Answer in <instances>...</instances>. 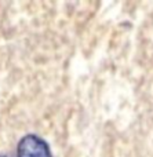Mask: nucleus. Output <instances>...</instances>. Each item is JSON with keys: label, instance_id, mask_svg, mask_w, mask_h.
<instances>
[{"label": "nucleus", "instance_id": "obj_1", "mask_svg": "<svg viewBox=\"0 0 153 157\" xmlns=\"http://www.w3.org/2000/svg\"><path fill=\"white\" fill-rule=\"evenodd\" d=\"M17 157H52L47 144L36 135H26L17 147Z\"/></svg>", "mask_w": 153, "mask_h": 157}, {"label": "nucleus", "instance_id": "obj_2", "mask_svg": "<svg viewBox=\"0 0 153 157\" xmlns=\"http://www.w3.org/2000/svg\"><path fill=\"white\" fill-rule=\"evenodd\" d=\"M0 157H8V156H2V155H0Z\"/></svg>", "mask_w": 153, "mask_h": 157}]
</instances>
